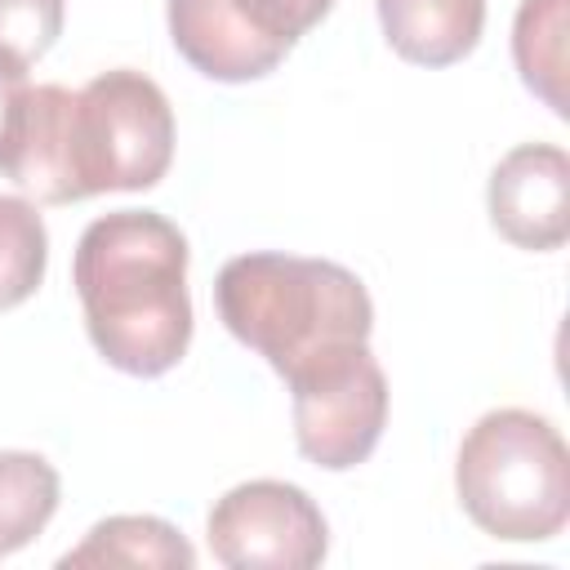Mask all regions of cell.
<instances>
[{
	"label": "cell",
	"mask_w": 570,
	"mask_h": 570,
	"mask_svg": "<svg viewBox=\"0 0 570 570\" xmlns=\"http://www.w3.org/2000/svg\"><path fill=\"white\" fill-rule=\"evenodd\" d=\"M174 160V107L165 89L134 71H98L71 102V169L80 200L102 191H147Z\"/></svg>",
	"instance_id": "277c9868"
},
{
	"label": "cell",
	"mask_w": 570,
	"mask_h": 570,
	"mask_svg": "<svg viewBox=\"0 0 570 570\" xmlns=\"http://www.w3.org/2000/svg\"><path fill=\"white\" fill-rule=\"evenodd\" d=\"M454 494L490 539H557L570 517V454L557 423L521 405L481 414L459 445Z\"/></svg>",
	"instance_id": "3957f363"
},
{
	"label": "cell",
	"mask_w": 570,
	"mask_h": 570,
	"mask_svg": "<svg viewBox=\"0 0 570 570\" xmlns=\"http://www.w3.org/2000/svg\"><path fill=\"white\" fill-rule=\"evenodd\" d=\"M205 539L227 570H312L330 552V525L316 499L276 476L232 485L209 508Z\"/></svg>",
	"instance_id": "52a82bcc"
},
{
	"label": "cell",
	"mask_w": 570,
	"mask_h": 570,
	"mask_svg": "<svg viewBox=\"0 0 570 570\" xmlns=\"http://www.w3.org/2000/svg\"><path fill=\"white\" fill-rule=\"evenodd\" d=\"M334 9V0H169L174 49L209 80H263Z\"/></svg>",
	"instance_id": "5b68a950"
},
{
	"label": "cell",
	"mask_w": 570,
	"mask_h": 570,
	"mask_svg": "<svg viewBox=\"0 0 570 570\" xmlns=\"http://www.w3.org/2000/svg\"><path fill=\"white\" fill-rule=\"evenodd\" d=\"M227 334L254 347L285 383L325 356L370 343L374 303L356 272L303 254H236L214 281Z\"/></svg>",
	"instance_id": "7a4b0ae2"
},
{
	"label": "cell",
	"mask_w": 570,
	"mask_h": 570,
	"mask_svg": "<svg viewBox=\"0 0 570 570\" xmlns=\"http://www.w3.org/2000/svg\"><path fill=\"white\" fill-rule=\"evenodd\" d=\"M67 0H0V49L36 62L62 36Z\"/></svg>",
	"instance_id": "5bb4252c"
},
{
	"label": "cell",
	"mask_w": 570,
	"mask_h": 570,
	"mask_svg": "<svg viewBox=\"0 0 570 570\" xmlns=\"http://www.w3.org/2000/svg\"><path fill=\"white\" fill-rule=\"evenodd\" d=\"M298 454L325 472L365 463L387 423V374L370 343L316 361L289 379Z\"/></svg>",
	"instance_id": "8992f818"
},
{
	"label": "cell",
	"mask_w": 570,
	"mask_h": 570,
	"mask_svg": "<svg viewBox=\"0 0 570 570\" xmlns=\"http://www.w3.org/2000/svg\"><path fill=\"white\" fill-rule=\"evenodd\" d=\"M392 53L414 67H450L468 58L485 27V0H374Z\"/></svg>",
	"instance_id": "9c48e42d"
},
{
	"label": "cell",
	"mask_w": 570,
	"mask_h": 570,
	"mask_svg": "<svg viewBox=\"0 0 570 570\" xmlns=\"http://www.w3.org/2000/svg\"><path fill=\"white\" fill-rule=\"evenodd\" d=\"M71 285L98 356L134 379L169 374L191 343L187 236L156 209L94 218L71 258Z\"/></svg>",
	"instance_id": "6da1fadb"
},
{
	"label": "cell",
	"mask_w": 570,
	"mask_h": 570,
	"mask_svg": "<svg viewBox=\"0 0 570 570\" xmlns=\"http://www.w3.org/2000/svg\"><path fill=\"white\" fill-rule=\"evenodd\" d=\"M490 223L517 249H561L570 236V160L557 142H521L490 174Z\"/></svg>",
	"instance_id": "ba28073f"
},
{
	"label": "cell",
	"mask_w": 570,
	"mask_h": 570,
	"mask_svg": "<svg viewBox=\"0 0 570 570\" xmlns=\"http://www.w3.org/2000/svg\"><path fill=\"white\" fill-rule=\"evenodd\" d=\"M512 58L530 94L566 116V0H521L512 22Z\"/></svg>",
	"instance_id": "7c38bea8"
},
{
	"label": "cell",
	"mask_w": 570,
	"mask_h": 570,
	"mask_svg": "<svg viewBox=\"0 0 570 570\" xmlns=\"http://www.w3.org/2000/svg\"><path fill=\"white\" fill-rule=\"evenodd\" d=\"M49 263V232L40 209L27 196L0 191V312L27 303Z\"/></svg>",
	"instance_id": "4fadbf2b"
},
{
	"label": "cell",
	"mask_w": 570,
	"mask_h": 570,
	"mask_svg": "<svg viewBox=\"0 0 570 570\" xmlns=\"http://www.w3.org/2000/svg\"><path fill=\"white\" fill-rule=\"evenodd\" d=\"M31 80H27V62L9 49H0V156H4V142L13 134V120L22 111V98H27Z\"/></svg>",
	"instance_id": "9a60e30c"
},
{
	"label": "cell",
	"mask_w": 570,
	"mask_h": 570,
	"mask_svg": "<svg viewBox=\"0 0 570 570\" xmlns=\"http://www.w3.org/2000/svg\"><path fill=\"white\" fill-rule=\"evenodd\" d=\"M62 570L71 566H160V570H191L196 548L165 521V517H107L98 521L71 552L58 557Z\"/></svg>",
	"instance_id": "30bf717a"
},
{
	"label": "cell",
	"mask_w": 570,
	"mask_h": 570,
	"mask_svg": "<svg viewBox=\"0 0 570 570\" xmlns=\"http://www.w3.org/2000/svg\"><path fill=\"white\" fill-rule=\"evenodd\" d=\"M58 468L36 450H0V557L27 548L58 512Z\"/></svg>",
	"instance_id": "8fae6325"
}]
</instances>
